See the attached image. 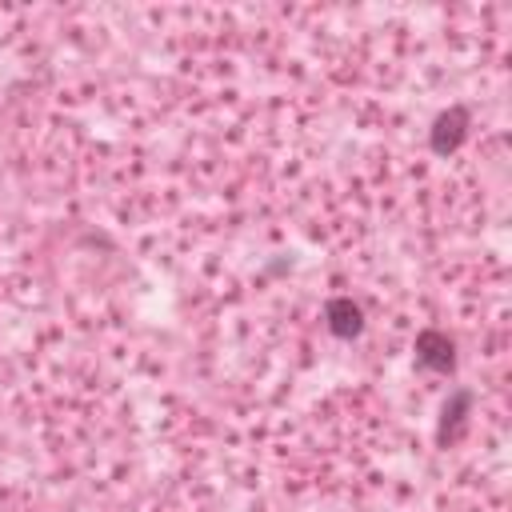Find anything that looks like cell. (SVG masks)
Listing matches in <instances>:
<instances>
[{
  "label": "cell",
  "mask_w": 512,
  "mask_h": 512,
  "mask_svg": "<svg viewBox=\"0 0 512 512\" xmlns=\"http://www.w3.org/2000/svg\"><path fill=\"white\" fill-rule=\"evenodd\" d=\"M464 136H468V108L464 104H448L428 128V144L436 156H452L464 144Z\"/></svg>",
  "instance_id": "1"
},
{
  "label": "cell",
  "mask_w": 512,
  "mask_h": 512,
  "mask_svg": "<svg viewBox=\"0 0 512 512\" xmlns=\"http://www.w3.org/2000/svg\"><path fill=\"white\" fill-rule=\"evenodd\" d=\"M416 360L432 372H452L456 368V340L440 328H424L416 336Z\"/></svg>",
  "instance_id": "2"
},
{
  "label": "cell",
  "mask_w": 512,
  "mask_h": 512,
  "mask_svg": "<svg viewBox=\"0 0 512 512\" xmlns=\"http://www.w3.org/2000/svg\"><path fill=\"white\" fill-rule=\"evenodd\" d=\"M324 324L336 340H356L364 332V308L352 296H332L324 304Z\"/></svg>",
  "instance_id": "3"
},
{
  "label": "cell",
  "mask_w": 512,
  "mask_h": 512,
  "mask_svg": "<svg viewBox=\"0 0 512 512\" xmlns=\"http://www.w3.org/2000/svg\"><path fill=\"white\" fill-rule=\"evenodd\" d=\"M468 408H472V392H468V388H456V392L444 400V408H440V428H436L440 448H448V444H456V440L464 436V428H468Z\"/></svg>",
  "instance_id": "4"
}]
</instances>
